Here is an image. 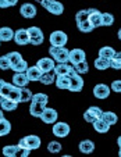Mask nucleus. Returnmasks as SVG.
<instances>
[{"instance_id": "nucleus-44", "label": "nucleus", "mask_w": 121, "mask_h": 157, "mask_svg": "<svg viewBox=\"0 0 121 157\" xmlns=\"http://www.w3.org/2000/svg\"><path fill=\"white\" fill-rule=\"evenodd\" d=\"M110 88H111L113 92L115 93H121V79H115L111 82V85H110Z\"/></svg>"}, {"instance_id": "nucleus-42", "label": "nucleus", "mask_w": 121, "mask_h": 157, "mask_svg": "<svg viewBox=\"0 0 121 157\" xmlns=\"http://www.w3.org/2000/svg\"><path fill=\"white\" fill-rule=\"evenodd\" d=\"M0 68L2 70H11V61H10L7 54L0 57Z\"/></svg>"}, {"instance_id": "nucleus-47", "label": "nucleus", "mask_w": 121, "mask_h": 157, "mask_svg": "<svg viewBox=\"0 0 121 157\" xmlns=\"http://www.w3.org/2000/svg\"><path fill=\"white\" fill-rule=\"evenodd\" d=\"M117 36H118V39H120V40H121V28H120V29H118V32H117Z\"/></svg>"}, {"instance_id": "nucleus-1", "label": "nucleus", "mask_w": 121, "mask_h": 157, "mask_svg": "<svg viewBox=\"0 0 121 157\" xmlns=\"http://www.w3.org/2000/svg\"><path fill=\"white\" fill-rule=\"evenodd\" d=\"M49 54L56 63H70V50L65 46H52L49 48Z\"/></svg>"}, {"instance_id": "nucleus-49", "label": "nucleus", "mask_w": 121, "mask_h": 157, "mask_svg": "<svg viewBox=\"0 0 121 157\" xmlns=\"http://www.w3.org/2000/svg\"><path fill=\"white\" fill-rule=\"evenodd\" d=\"M118 156H120V157H121V149H120V151H118Z\"/></svg>"}, {"instance_id": "nucleus-19", "label": "nucleus", "mask_w": 121, "mask_h": 157, "mask_svg": "<svg viewBox=\"0 0 121 157\" xmlns=\"http://www.w3.org/2000/svg\"><path fill=\"white\" fill-rule=\"evenodd\" d=\"M27 75L31 82H38V81L41 79V77L43 75V72H42V70L39 68L38 65H33V67H29V68L27 70Z\"/></svg>"}, {"instance_id": "nucleus-26", "label": "nucleus", "mask_w": 121, "mask_h": 157, "mask_svg": "<svg viewBox=\"0 0 121 157\" xmlns=\"http://www.w3.org/2000/svg\"><path fill=\"white\" fill-rule=\"evenodd\" d=\"M14 83H9L6 82V81H0V96L2 98H9L10 93H11V90L14 89Z\"/></svg>"}, {"instance_id": "nucleus-5", "label": "nucleus", "mask_w": 121, "mask_h": 157, "mask_svg": "<svg viewBox=\"0 0 121 157\" xmlns=\"http://www.w3.org/2000/svg\"><path fill=\"white\" fill-rule=\"evenodd\" d=\"M70 131H71V128L67 122L57 121V122L53 124V129H52V132H53V135L56 138H65V136H68Z\"/></svg>"}, {"instance_id": "nucleus-29", "label": "nucleus", "mask_w": 121, "mask_h": 157, "mask_svg": "<svg viewBox=\"0 0 121 157\" xmlns=\"http://www.w3.org/2000/svg\"><path fill=\"white\" fill-rule=\"evenodd\" d=\"M21 151L18 145H7L3 147V154L6 157H15Z\"/></svg>"}, {"instance_id": "nucleus-7", "label": "nucleus", "mask_w": 121, "mask_h": 157, "mask_svg": "<svg viewBox=\"0 0 121 157\" xmlns=\"http://www.w3.org/2000/svg\"><path fill=\"white\" fill-rule=\"evenodd\" d=\"M28 32H29L31 44H33V46H39V44L43 43L45 35H43V32H42L41 28H38V27H29V28H28Z\"/></svg>"}, {"instance_id": "nucleus-8", "label": "nucleus", "mask_w": 121, "mask_h": 157, "mask_svg": "<svg viewBox=\"0 0 121 157\" xmlns=\"http://www.w3.org/2000/svg\"><path fill=\"white\" fill-rule=\"evenodd\" d=\"M36 65L42 70V72H52V71H54L56 61H54L53 57H42V59L38 60Z\"/></svg>"}, {"instance_id": "nucleus-25", "label": "nucleus", "mask_w": 121, "mask_h": 157, "mask_svg": "<svg viewBox=\"0 0 121 157\" xmlns=\"http://www.w3.org/2000/svg\"><path fill=\"white\" fill-rule=\"evenodd\" d=\"M71 83L70 75H56V86L59 89H68Z\"/></svg>"}, {"instance_id": "nucleus-16", "label": "nucleus", "mask_w": 121, "mask_h": 157, "mask_svg": "<svg viewBox=\"0 0 121 157\" xmlns=\"http://www.w3.org/2000/svg\"><path fill=\"white\" fill-rule=\"evenodd\" d=\"M29 82L31 81H29V78H28L27 72H14V75H13V83L20 86V88L28 86Z\"/></svg>"}, {"instance_id": "nucleus-14", "label": "nucleus", "mask_w": 121, "mask_h": 157, "mask_svg": "<svg viewBox=\"0 0 121 157\" xmlns=\"http://www.w3.org/2000/svg\"><path fill=\"white\" fill-rule=\"evenodd\" d=\"M86 60V54L82 49H72L70 50V63L72 65H77L80 63L85 61Z\"/></svg>"}, {"instance_id": "nucleus-33", "label": "nucleus", "mask_w": 121, "mask_h": 157, "mask_svg": "<svg viewBox=\"0 0 121 157\" xmlns=\"http://www.w3.org/2000/svg\"><path fill=\"white\" fill-rule=\"evenodd\" d=\"M102 24H103V27H111L114 24V15L111 13H103L102 14Z\"/></svg>"}, {"instance_id": "nucleus-27", "label": "nucleus", "mask_w": 121, "mask_h": 157, "mask_svg": "<svg viewBox=\"0 0 121 157\" xmlns=\"http://www.w3.org/2000/svg\"><path fill=\"white\" fill-rule=\"evenodd\" d=\"M0 127H2V129H0V136H6V135L10 133V131H11V124H10V121L7 118H4L3 113L0 114Z\"/></svg>"}, {"instance_id": "nucleus-13", "label": "nucleus", "mask_w": 121, "mask_h": 157, "mask_svg": "<svg viewBox=\"0 0 121 157\" xmlns=\"http://www.w3.org/2000/svg\"><path fill=\"white\" fill-rule=\"evenodd\" d=\"M57 117H59V114H57V111L54 109H52V107H46L45 109V111L42 113L41 116V120L45 122V124H54V122L57 121Z\"/></svg>"}, {"instance_id": "nucleus-9", "label": "nucleus", "mask_w": 121, "mask_h": 157, "mask_svg": "<svg viewBox=\"0 0 121 157\" xmlns=\"http://www.w3.org/2000/svg\"><path fill=\"white\" fill-rule=\"evenodd\" d=\"M70 78H71V83H70L68 90H71V92H81L84 88V79H82V77H81V74H78V72L75 71L70 75Z\"/></svg>"}, {"instance_id": "nucleus-3", "label": "nucleus", "mask_w": 121, "mask_h": 157, "mask_svg": "<svg viewBox=\"0 0 121 157\" xmlns=\"http://www.w3.org/2000/svg\"><path fill=\"white\" fill-rule=\"evenodd\" d=\"M41 4L45 10H47L53 15H61L64 13V6L60 3L59 0H43Z\"/></svg>"}, {"instance_id": "nucleus-36", "label": "nucleus", "mask_w": 121, "mask_h": 157, "mask_svg": "<svg viewBox=\"0 0 121 157\" xmlns=\"http://www.w3.org/2000/svg\"><path fill=\"white\" fill-rule=\"evenodd\" d=\"M28 68H29V67H28V63L25 61V60H22V61H20L18 64H15L11 67V70L14 72H27Z\"/></svg>"}, {"instance_id": "nucleus-38", "label": "nucleus", "mask_w": 121, "mask_h": 157, "mask_svg": "<svg viewBox=\"0 0 121 157\" xmlns=\"http://www.w3.org/2000/svg\"><path fill=\"white\" fill-rule=\"evenodd\" d=\"M92 9H86V10H80L75 14V21H84V20H89V14H91Z\"/></svg>"}, {"instance_id": "nucleus-30", "label": "nucleus", "mask_w": 121, "mask_h": 157, "mask_svg": "<svg viewBox=\"0 0 121 157\" xmlns=\"http://www.w3.org/2000/svg\"><path fill=\"white\" fill-rule=\"evenodd\" d=\"M114 54H115V50L111 46H103V48H100V50H99V56L104 57V59H109V60H111L113 57H114Z\"/></svg>"}, {"instance_id": "nucleus-41", "label": "nucleus", "mask_w": 121, "mask_h": 157, "mask_svg": "<svg viewBox=\"0 0 121 157\" xmlns=\"http://www.w3.org/2000/svg\"><path fill=\"white\" fill-rule=\"evenodd\" d=\"M75 67V71L78 72V74H86V72L89 71V64L86 63V60L85 61H82V63H80V64H77V65H74Z\"/></svg>"}, {"instance_id": "nucleus-20", "label": "nucleus", "mask_w": 121, "mask_h": 157, "mask_svg": "<svg viewBox=\"0 0 121 157\" xmlns=\"http://www.w3.org/2000/svg\"><path fill=\"white\" fill-rule=\"evenodd\" d=\"M78 149H80V151L84 154H91L92 151L95 150V143H93V140H91V139H84L80 142Z\"/></svg>"}, {"instance_id": "nucleus-17", "label": "nucleus", "mask_w": 121, "mask_h": 157, "mask_svg": "<svg viewBox=\"0 0 121 157\" xmlns=\"http://www.w3.org/2000/svg\"><path fill=\"white\" fill-rule=\"evenodd\" d=\"M46 107H47V104L41 103V101H35V100H32V101H31V107H29V113H31V116L41 118L42 113L45 111V109H46Z\"/></svg>"}, {"instance_id": "nucleus-10", "label": "nucleus", "mask_w": 121, "mask_h": 157, "mask_svg": "<svg viewBox=\"0 0 121 157\" xmlns=\"http://www.w3.org/2000/svg\"><path fill=\"white\" fill-rule=\"evenodd\" d=\"M110 92H111V88L107 86L106 83H98V85L93 88V96L96 99H107L110 96Z\"/></svg>"}, {"instance_id": "nucleus-28", "label": "nucleus", "mask_w": 121, "mask_h": 157, "mask_svg": "<svg viewBox=\"0 0 121 157\" xmlns=\"http://www.w3.org/2000/svg\"><path fill=\"white\" fill-rule=\"evenodd\" d=\"M77 28L80 32L82 33H89L95 29L93 25L91 24V21L89 20H84V21H77Z\"/></svg>"}, {"instance_id": "nucleus-23", "label": "nucleus", "mask_w": 121, "mask_h": 157, "mask_svg": "<svg viewBox=\"0 0 121 157\" xmlns=\"http://www.w3.org/2000/svg\"><path fill=\"white\" fill-rule=\"evenodd\" d=\"M0 103H2V109L4 111H13V110H17L18 107V101L11 100L10 98H2Z\"/></svg>"}, {"instance_id": "nucleus-22", "label": "nucleus", "mask_w": 121, "mask_h": 157, "mask_svg": "<svg viewBox=\"0 0 121 157\" xmlns=\"http://www.w3.org/2000/svg\"><path fill=\"white\" fill-rule=\"evenodd\" d=\"M110 127H111V125L107 124L103 118H99L93 122V129L99 133H107L110 131Z\"/></svg>"}, {"instance_id": "nucleus-31", "label": "nucleus", "mask_w": 121, "mask_h": 157, "mask_svg": "<svg viewBox=\"0 0 121 157\" xmlns=\"http://www.w3.org/2000/svg\"><path fill=\"white\" fill-rule=\"evenodd\" d=\"M102 118H103L104 121H106L107 124H110V125H115V124H117V121H118L117 114L113 113V111H106V113L103 111V116H102Z\"/></svg>"}, {"instance_id": "nucleus-6", "label": "nucleus", "mask_w": 121, "mask_h": 157, "mask_svg": "<svg viewBox=\"0 0 121 157\" xmlns=\"http://www.w3.org/2000/svg\"><path fill=\"white\" fill-rule=\"evenodd\" d=\"M49 40H50L52 46H65V43L68 42V36L63 31H54L50 33Z\"/></svg>"}, {"instance_id": "nucleus-43", "label": "nucleus", "mask_w": 121, "mask_h": 157, "mask_svg": "<svg viewBox=\"0 0 121 157\" xmlns=\"http://www.w3.org/2000/svg\"><path fill=\"white\" fill-rule=\"evenodd\" d=\"M18 3V0H0V7L2 9H7V7H13Z\"/></svg>"}, {"instance_id": "nucleus-2", "label": "nucleus", "mask_w": 121, "mask_h": 157, "mask_svg": "<svg viewBox=\"0 0 121 157\" xmlns=\"http://www.w3.org/2000/svg\"><path fill=\"white\" fill-rule=\"evenodd\" d=\"M20 149H31V150H36L41 147V138L36 135H28L25 138H21L18 142Z\"/></svg>"}, {"instance_id": "nucleus-40", "label": "nucleus", "mask_w": 121, "mask_h": 157, "mask_svg": "<svg viewBox=\"0 0 121 157\" xmlns=\"http://www.w3.org/2000/svg\"><path fill=\"white\" fill-rule=\"evenodd\" d=\"M111 68L121 70V52H117L114 57L111 59Z\"/></svg>"}, {"instance_id": "nucleus-18", "label": "nucleus", "mask_w": 121, "mask_h": 157, "mask_svg": "<svg viewBox=\"0 0 121 157\" xmlns=\"http://www.w3.org/2000/svg\"><path fill=\"white\" fill-rule=\"evenodd\" d=\"M102 14L99 10L96 9H92L91 10V14H89V21H91V24L93 25V28H99V27H103L102 24Z\"/></svg>"}, {"instance_id": "nucleus-24", "label": "nucleus", "mask_w": 121, "mask_h": 157, "mask_svg": "<svg viewBox=\"0 0 121 157\" xmlns=\"http://www.w3.org/2000/svg\"><path fill=\"white\" fill-rule=\"evenodd\" d=\"M14 35H15V32L10 27H3L0 29V40L2 42L14 40Z\"/></svg>"}, {"instance_id": "nucleus-45", "label": "nucleus", "mask_w": 121, "mask_h": 157, "mask_svg": "<svg viewBox=\"0 0 121 157\" xmlns=\"http://www.w3.org/2000/svg\"><path fill=\"white\" fill-rule=\"evenodd\" d=\"M31 153V149H21V156L22 157H28Z\"/></svg>"}, {"instance_id": "nucleus-4", "label": "nucleus", "mask_w": 121, "mask_h": 157, "mask_svg": "<svg viewBox=\"0 0 121 157\" xmlns=\"http://www.w3.org/2000/svg\"><path fill=\"white\" fill-rule=\"evenodd\" d=\"M102 116H103V110H102L100 107L91 106L85 111V113H84V120H85L86 122H91V124H93L96 120L102 118Z\"/></svg>"}, {"instance_id": "nucleus-37", "label": "nucleus", "mask_w": 121, "mask_h": 157, "mask_svg": "<svg viewBox=\"0 0 121 157\" xmlns=\"http://www.w3.org/2000/svg\"><path fill=\"white\" fill-rule=\"evenodd\" d=\"M7 56H9L10 61H11V67H13V65H15V64H18L20 61H22V60H24L18 52H10Z\"/></svg>"}, {"instance_id": "nucleus-39", "label": "nucleus", "mask_w": 121, "mask_h": 157, "mask_svg": "<svg viewBox=\"0 0 121 157\" xmlns=\"http://www.w3.org/2000/svg\"><path fill=\"white\" fill-rule=\"evenodd\" d=\"M9 98L11 99V100H15V101H18V103H21V88L20 86H17V85L14 86V89L11 90Z\"/></svg>"}, {"instance_id": "nucleus-48", "label": "nucleus", "mask_w": 121, "mask_h": 157, "mask_svg": "<svg viewBox=\"0 0 121 157\" xmlns=\"http://www.w3.org/2000/svg\"><path fill=\"white\" fill-rule=\"evenodd\" d=\"M35 2H39V3H42V2H43V0H35Z\"/></svg>"}, {"instance_id": "nucleus-46", "label": "nucleus", "mask_w": 121, "mask_h": 157, "mask_svg": "<svg viewBox=\"0 0 121 157\" xmlns=\"http://www.w3.org/2000/svg\"><path fill=\"white\" fill-rule=\"evenodd\" d=\"M117 145L120 146V149H121V135H120V136H118V139H117Z\"/></svg>"}, {"instance_id": "nucleus-21", "label": "nucleus", "mask_w": 121, "mask_h": 157, "mask_svg": "<svg viewBox=\"0 0 121 157\" xmlns=\"http://www.w3.org/2000/svg\"><path fill=\"white\" fill-rule=\"evenodd\" d=\"M93 64H95V68L100 70V71H104V70H107V68H111V60L104 59V57H100V56L95 60Z\"/></svg>"}, {"instance_id": "nucleus-32", "label": "nucleus", "mask_w": 121, "mask_h": 157, "mask_svg": "<svg viewBox=\"0 0 121 157\" xmlns=\"http://www.w3.org/2000/svg\"><path fill=\"white\" fill-rule=\"evenodd\" d=\"M39 82H42L43 85H52L53 82H56V74H52V72H43V75L41 77Z\"/></svg>"}, {"instance_id": "nucleus-11", "label": "nucleus", "mask_w": 121, "mask_h": 157, "mask_svg": "<svg viewBox=\"0 0 121 157\" xmlns=\"http://www.w3.org/2000/svg\"><path fill=\"white\" fill-rule=\"evenodd\" d=\"M14 42L20 46H24V44L31 43V38H29V32H28V28H21V29L15 31L14 35Z\"/></svg>"}, {"instance_id": "nucleus-12", "label": "nucleus", "mask_w": 121, "mask_h": 157, "mask_svg": "<svg viewBox=\"0 0 121 157\" xmlns=\"http://www.w3.org/2000/svg\"><path fill=\"white\" fill-rule=\"evenodd\" d=\"M53 72L56 75H71L72 72H75V67L71 63L70 64L68 63H57Z\"/></svg>"}, {"instance_id": "nucleus-34", "label": "nucleus", "mask_w": 121, "mask_h": 157, "mask_svg": "<svg viewBox=\"0 0 121 157\" xmlns=\"http://www.w3.org/2000/svg\"><path fill=\"white\" fill-rule=\"evenodd\" d=\"M33 98V93L31 92L29 89L25 86V88H21V103H25V101H31Z\"/></svg>"}, {"instance_id": "nucleus-35", "label": "nucleus", "mask_w": 121, "mask_h": 157, "mask_svg": "<svg viewBox=\"0 0 121 157\" xmlns=\"http://www.w3.org/2000/svg\"><path fill=\"white\" fill-rule=\"evenodd\" d=\"M61 149H63L61 143L57 142V140H53V142H49V145H47V150H49V153H53V154L60 153V151H61Z\"/></svg>"}, {"instance_id": "nucleus-15", "label": "nucleus", "mask_w": 121, "mask_h": 157, "mask_svg": "<svg viewBox=\"0 0 121 157\" xmlns=\"http://www.w3.org/2000/svg\"><path fill=\"white\" fill-rule=\"evenodd\" d=\"M20 14L27 20H31L36 15V7L32 3H24L20 9Z\"/></svg>"}]
</instances>
